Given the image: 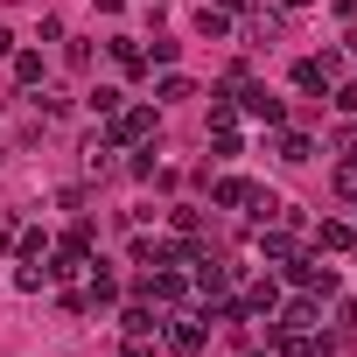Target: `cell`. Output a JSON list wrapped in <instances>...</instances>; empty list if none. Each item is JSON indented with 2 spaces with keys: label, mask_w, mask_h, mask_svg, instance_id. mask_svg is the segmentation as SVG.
<instances>
[{
  "label": "cell",
  "mask_w": 357,
  "mask_h": 357,
  "mask_svg": "<svg viewBox=\"0 0 357 357\" xmlns=\"http://www.w3.org/2000/svg\"><path fill=\"white\" fill-rule=\"evenodd\" d=\"M273 154H280L287 168H301V161H315V133H301V126H280V140H273Z\"/></svg>",
  "instance_id": "obj_9"
},
{
  "label": "cell",
  "mask_w": 357,
  "mask_h": 357,
  "mask_svg": "<svg viewBox=\"0 0 357 357\" xmlns=\"http://www.w3.org/2000/svg\"><path fill=\"white\" fill-rule=\"evenodd\" d=\"M119 357H147V343H133V336H126V343H119Z\"/></svg>",
  "instance_id": "obj_32"
},
{
  "label": "cell",
  "mask_w": 357,
  "mask_h": 357,
  "mask_svg": "<svg viewBox=\"0 0 357 357\" xmlns=\"http://www.w3.org/2000/svg\"><path fill=\"white\" fill-rule=\"evenodd\" d=\"M280 266H287V280H294L301 294H315V301L336 294V266H322V252H294V259H280Z\"/></svg>",
  "instance_id": "obj_3"
},
{
  "label": "cell",
  "mask_w": 357,
  "mask_h": 357,
  "mask_svg": "<svg viewBox=\"0 0 357 357\" xmlns=\"http://www.w3.org/2000/svg\"><path fill=\"white\" fill-rule=\"evenodd\" d=\"M225 15H259V0H218Z\"/></svg>",
  "instance_id": "obj_30"
},
{
  "label": "cell",
  "mask_w": 357,
  "mask_h": 357,
  "mask_svg": "<svg viewBox=\"0 0 357 357\" xmlns=\"http://www.w3.org/2000/svg\"><path fill=\"white\" fill-rule=\"evenodd\" d=\"M252 357H273V350H252Z\"/></svg>",
  "instance_id": "obj_37"
},
{
  "label": "cell",
  "mask_w": 357,
  "mask_h": 357,
  "mask_svg": "<svg viewBox=\"0 0 357 357\" xmlns=\"http://www.w3.org/2000/svg\"><path fill=\"white\" fill-rule=\"evenodd\" d=\"M245 36H252V43H273V36H280V15H252V29H245Z\"/></svg>",
  "instance_id": "obj_27"
},
{
  "label": "cell",
  "mask_w": 357,
  "mask_h": 357,
  "mask_svg": "<svg viewBox=\"0 0 357 357\" xmlns=\"http://www.w3.org/2000/svg\"><path fill=\"white\" fill-rule=\"evenodd\" d=\"M273 308H280V280H273V273L252 280V287L238 294V315H266V322H273Z\"/></svg>",
  "instance_id": "obj_7"
},
{
  "label": "cell",
  "mask_w": 357,
  "mask_h": 357,
  "mask_svg": "<svg viewBox=\"0 0 357 357\" xmlns=\"http://www.w3.org/2000/svg\"><path fill=\"white\" fill-rule=\"evenodd\" d=\"M0 56H15V36H8V29H0Z\"/></svg>",
  "instance_id": "obj_36"
},
{
  "label": "cell",
  "mask_w": 357,
  "mask_h": 357,
  "mask_svg": "<svg viewBox=\"0 0 357 357\" xmlns=\"http://www.w3.org/2000/svg\"><path fill=\"white\" fill-rule=\"evenodd\" d=\"M175 98H197V77H183V70H161V77H154V105H175Z\"/></svg>",
  "instance_id": "obj_15"
},
{
  "label": "cell",
  "mask_w": 357,
  "mask_h": 357,
  "mask_svg": "<svg viewBox=\"0 0 357 357\" xmlns=\"http://www.w3.org/2000/svg\"><path fill=\"white\" fill-rule=\"evenodd\" d=\"M119 8H126V0H98V15H119Z\"/></svg>",
  "instance_id": "obj_35"
},
{
  "label": "cell",
  "mask_w": 357,
  "mask_h": 357,
  "mask_svg": "<svg viewBox=\"0 0 357 357\" xmlns=\"http://www.w3.org/2000/svg\"><path fill=\"white\" fill-rule=\"evenodd\" d=\"M112 154H119V147L105 140V126H98V133H84V175H91V183H98V175H112V168H119Z\"/></svg>",
  "instance_id": "obj_8"
},
{
  "label": "cell",
  "mask_w": 357,
  "mask_h": 357,
  "mask_svg": "<svg viewBox=\"0 0 357 357\" xmlns=\"http://www.w3.org/2000/svg\"><path fill=\"white\" fill-rule=\"evenodd\" d=\"M15 245H22V259H50V238H43V231H36V225H29V231H22V238H15Z\"/></svg>",
  "instance_id": "obj_26"
},
{
  "label": "cell",
  "mask_w": 357,
  "mask_h": 357,
  "mask_svg": "<svg viewBox=\"0 0 357 357\" xmlns=\"http://www.w3.org/2000/svg\"><path fill=\"white\" fill-rule=\"evenodd\" d=\"M280 8H287V15H301V8H315V0H280Z\"/></svg>",
  "instance_id": "obj_34"
},
{
  "label": "cell",
  "mask_w": 357,
  "mask_h": 357,
  "mask_svg": "<svg viewBox=\"0 0 357 357\" xmlns=\"http://www.w3.org/2000/svg\"><path fill=\"white\" fill-rule=\"evenodd\" d=\"M329 105L336 112H357V84H329Z\"/></svg>",
  "instance_id": "obj_29"
},
{
  "label": "cell",
  "mask_w": 357,
  "mask_h": 357,
  "mask_svg": "<svg viewBox=\"0 0 357 357\" xmlns=\"http://www.w3.org/2000/svg\"><path fill=\"white\" fill-rule=\"evenodd\" d=\"M197 36H204V43H225V36H231V15L218 8V0H211V8H197Z\"/></svg>",
  "instance_id": "obj_18"
},
{
  "label": "cell",
  "mask_w": 357,
  "mask_h": 357,
  "mask_svg": "<svg viewBox=\"0 0 357 357\" xmlns=\"http://www.w3.org/2000/svg\"><path fill=\"white\" fill-rule=\"evenodd\" d=\"M15 287H22V294H43V287H50V266L22 259V266H15Z\"/></svg>",
  "instance_id": "obj_22"
},
{
  "label": "cell",
  "mask_w": 357,
  "mask_h": 357,
  "mask_svg": "<svg viewBox=\"0 0 357 357\" xmlns=\"http://www.w3.org/2000/svg\"><path fill=\"white\" fill-rule=\"evenodd\" d=\"M211 204H218V211H245V204H252V183H245V175H218V183H211Z\"/></svg>",
  "instance_id": "obj_11"
},
{
  "label": "cell",
  "mask_w": 357,
  "mask_h": 357,
  "mask_svg": "<svg viewBox=\"0 0 357 357\" xmlns=\"http://www.w3.org/2000/svg\"><path fill=\"white\" fill-rule=\"evenodd\" d=\"M8 63H15V84H22V91H36V84H43V56H36V50H15Z\"/></svg>",
  "instance_id": "obj_20"
},
{
  "label": "cell",
  "mask_w": 357,
  "mask_h": 357,
  "mask_svg": "<svg viewBox=\"0 0 357 357\" xmlns=\"http://www.w3.org/2000/svg\"><path fill=\"white\" fill-rule=\"evenodd\" d=\"M336 15H343V22H357V0H336Z\"/></svg>",
  "instance_id": "obj_33"
},
{
  "label": "cell",
  "mask_w": 357,
  "mask_h": 357,
  "mask_svg": "<svg viewBox=\"0 0 357 357\" xmlns=\"http://www.w3.org/2000/svg\"><path fill=\"white\" fill-rule=\"evenodd\" d=\"M147 50V70H175V50H183V43H175V36H154V43H140Z\"/></svg>",
  "instance_id": "obj_21"
},
{
  "label": "cell",
  "mask_w": 357,
  "mask_h": 357,
  "mask_svg": "<svg viewBox=\"0 0 357 357\" xmlns=\"http://www.w3.org/2000/svg\"><path fill=\"white\" fill-rule=\"evenodd\" d=\"M105 50H112V63H119V70H126V77H140V70H147V50H140V43H133V36H112V43H105Z\"/></svg>",
  "instance_id": "obj_16"
},
{
  "label": "cell",
  "mask_w": 357,
  "mask_h": 357,
  "mask_svg": "<svg viewBox=\"0 0 357 357\" xmlns=\"http://www.w3.org/2000/svg\"><path fill=\"white\" fill-rule=\"evenodd\" d=\"M273 329H287V336H308V329H322V301H315V294H294V301H280V308H273Z\"/></svg>",
  "instance_id": "obj_5"
},
{
  "label": "cell",
  "mask_w": 357,
  "mask_h": 357,
  "mask_svg": "<svg viewBox=\"0 0 357 357\" xmlns=\"http://www.w3.org/2000/svg\"><path fill=\"white\" fill-rule=\"evenodd\" d=\"M336 322H343V329H357V294H350V301L336 308Z\"/></svg>",
  "instance_id": "obj_31"
},
{
  "label": "cell",
  "mask_w": 357,
  "mask_h": 357,
  "mask_svg": "<svg viewBox=\"0 0 357 357\" xmlns=\"http://www.w3.org/2000/svg\"><path fill=\"white\" fill-rule=\"evenodd\" d=\"M231 91H238V112H245V119H259V126H287V98H273L266 84L245 77V84H231Z\"/></svg>",
  "instance_id": "obj_4"
},
{
  "label": "cell",
  "mask_w": 357,
  "mask_h": 357,
  "mask_svg": "<svg viewBox=\"0 0 357 357\" xmlns=\"http://www.w3.org/2000/svg\"><path fill=\"white\" fill-rule=\"evenodd\" d=\"M119 329H126L133 343H147V336H161V308H154V301H133V308L119 315Z\"/></svg>",
  "instance_id": "obj_10"
},
{
  "label": "cell",
  "mask_w": 357,
  "mask_h": 357,
  "mask_svg": "<svg viewBox=\"0 0 357 357\" xmlns=\"http://www.w3.org/2000/svg\"><path fill=\"white\" fill-rule=\"evenodd\" d=\"M175 231H183V238H197V231H204V211H190V204H183V211H175Z\"/></svg>",
  "instance_id": "obj_28"
},
{
  "label": "cell",
  "mask_w": 357,
  "mask_h": 357,
  "mask_svg": "<svg viewBox=\"0 0 357 357\" xmlns=\"http://www.w3.org/2000/svg\"><path fill=\"white\" fill-rule=\"evenodd\" d=\"M350 245H357V225H343V218L315 225V252H350Z\"/></svg>",
  "instance_id": "obj_13"
},
{
  "label": "cell",
  "mask_w": 357,
  "mask_h": 357,
  "mask_svg": "<svg viewBox=\"0 0 357 357\" xmlns=\"http://www.w3.org/2000/svg\"><path fill=\"white\" fill-rule=\"evenodd\" d=\"M154 126H161L154 105H119V112L105 119V140H112V147H154Z\"/></svg>",
  "instance_id": "obj_1"
},
{
  "label": "cell",
  "mask_w": 357,
  "mask_h": 357,
  "mask_svg": "<svg viewBox=\"0 0 357 357\" xmlns=\"http://www.w3.org/2000/svg\"><path fill=\"white\" fill-rule=\"evenodd\" d=\"M294 252H301V245H294V231H287V225H259V259H273V266H280V259H294Z\"/></svg>",
  "instance_id": "obj_14"
},
{
  "label": "cell",
  "mask_w": 357,
  "mask_h": 357,
  "mask_svg": "<svg viewBox=\"0 0 357 357\" xmlns=\"http://www.w3.org/2000/svg\"><path fill=\"white\" fill-rule=\"evenodd\" d=\"M126 175H140V183H147V175H161V161H154V147H133V154H126Z\"/></svg>",
  "instance_id": "obj_24"
},
{
  "label": "cell",
  "mask_w": 357,
  "mask_h": 357,
  "mask_svg": "<svg viewBox=\"0 0 357 357\" xmlns=\"http://www.w3.org/2000/svg\"><path fill=\"white\" fill-rule=\"evenodd\" d=\"M119 105H126V91H112V84H98V91H91V112H98V119H112Z\"/></svg>",
  "instance_id": "obj_25"
},
{
  "label": "cell",
  "mask_w": 357,
  "mask_h": 357,
  "mask_svg": "<svg viewBox=\"0 0 357 357\" xmlns=\"http://www.w3.org/2000/svg\"><path fill=\"white\" fill-rule=\"evenodd\" d=\"M84 301H91V308H105V301H119V273L91 259V287H84Z\"/></svg>",
  "instance_id": "obj_17"
},
{
  "label": "cell",
  "mask_w": 357,
  "mask_h": 357,
  "mask_svg": "<svg viewBox=\"0 0 357 357\" xmlns=\"http://www.w3.org/2000/svg\"><path fill=\"white\" fill-rule=\"evenodd\" d=\"M211 140H218V154H238V105L218 91V105H211Z\"/></svg>",
  "instance_id": "obj_6"
},
{
  "label": "cell",
  "mask_w": 357,
  "mask_h": 357,
  "mask_svg": "<svg viewBox=\"0 0 357 357\" xmlns=\"http://www.w3.org/2000/svg\"><path fill=\"white\" fill-rule=\"evenodd\" d=\"M329 84H336V77L322 70V56H301V63H294V91H308V98H329Z\"/></svg>",
  "instance_id": "obj_12"
},
{
  "label": "cell",
  "mask_w": 357,
  "mask_h": 357,
  "mask_svg": "<svg viewBox=\"0 0 357 357\" xmlns=\"http://www.w3.org/2000/svg\"><path fill=\"white\" fill-rule=\"evenodd\" d=\"M336 197H343V204H357V154H343V161H336Z\"/></svg>",
  "instance_id": "obj_23"
},
{
  "label": "cell",
  "mask_w": 357,
  "mask_h": 357,
  "mask_svg": "<svg viewBox=\"0 0 357 357\" xmlns=\"http://www.w3.org/2000/svg\"><path fill=\"white\" fill-rule=\"evenodd\" d=\"M70 105H77V98H70L63 84H36V112H43V119H63Z\"/></svg>",
  "instance_id": "obj_19"
},
{
  "label": "cell",
  "mask_w": 357,
  "mask_h": 357,
  "mask_svg": "<svg viewBox=\"0 0 357 357\" xmlns=\"http://www.w3.org/2000/svg\"><path fill=\"white\" fill-rule=\"evenodd\" d=\"M161 336L183 350V357H197V350L211 343V315H197V308H168V315H161Z\"/></svg>",
  "instance_id": "obj_2"
}]
</instances>
